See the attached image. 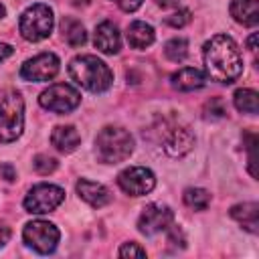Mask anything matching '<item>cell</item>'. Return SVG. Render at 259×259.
Returning <instances> with one entry per match:
<instances>
[{
  "label": "cell",
  "instance_id": "6da1fadb",
  "mask_svg": "<svg viewBox=\"0 0 259 259\" xmlns=\"http://www.w3.org/2000/svg\"><path fill=\"white\" fill-rule=\"evenodd\" d=\"M204 69L206 75L217 83H233L243 73V59L237 42L227 34H214L210 40H206L204 51Z\"/></svg>",
  "mask_w": 259,
  "mask_h": 259
},
{
  "label": "cell",
  "instance_id": "7a4b0ae2",
  "mask_svg": "<svg viewBox=\"0 0 259 259\" xmlns=\"http://www.w3.org/2000/svg\"><path fill=\"white\" fill-rule=\"evenodd\" d=\"M69 75L77 85H81V87H85L87 91H93V93H103L113 83L111 69L101 59H97L95 55L75 57L69 63Z\"/></svg>",
  "mask_w": 259,
  "mask_h": 259
},
{
  "label": "cell",
  "instance_id": "3957f363",
  "mask_svg": "<svg viewBox=\"0 0 259 259\" xmlns=\"http://www.w3.org/2000/svg\"><path fill=\"white\" fill-rule=\"evenodd\" d=\"M95 152L103 164L123 162L134 152V138L123 127L105 125L95 138Z\"/></svg>",
  "mask_w": 259,
  "mask_h": 259
},
{
  "label": "cell",
  "instance_id": "277c9868",
  "mask_svg": "<svg viewBox=\"0 0 259 259\" xmlns=\"http://www.w3.org/2000/svg\"><path fill=\"white\" fill-rule=\"evenodd\" d=\"M24 127V101L16 89L0 91V142H14Z\"/></svg>",
  "mask_w": 259,
  "mask_h": 259
},
{
  "label": "cell",
  "instance_id": "5b68a950",
  "mask_svg": "<svg viewBox=\"0 0 259 259\" xmlns=\"http://www.w3.org/2000/svg\"><path fill=\"white\" fill-rule=\"evenodd\" d=\"M53 24H55L53 10L47 4H32L22 12L18 28H20V34L26 40L38 42V40H45L51 34Z\"/></svg>",
  "mask_w": 259,
  "mask_h": 259
},
{
  "label": "cell",
  "instance_id": "8992f818",
  "mask_svg": "<svg viewBox=\"0 0 259 259\" xmlns=\"http://www.w3.org/2000/svg\"><path fill=\"white\" fill-rule=\"evenodd\" d=\"M158 138L170 158H182L194 146V136L190 127L180 121H164L162 130H158Z\"/></svg>",
  "mask_w": 259,
  "mask_h": 259
},
{
  "label": "cell",
  "instance_id": "52a82bcc",
  "mask_svg": "<svg viewBox=\"0 0 259 259\" xmlns=\"http://www.w3.org/2000/svg\"><path fill=\"white\" fill-rule=\"evenodd\" d=\"M65 200V190L57 184H36L28 190V194L24 196V208L30 214H45L55 210L61 202Z\"/></svg>",
  "mask_w": 259,
  "mask_h": 259
},
{
  "label": "cell",
  "instance_id": "ba28073f",
  "mask_svg": "<svg viewBox=\"0 0 259 259\" xmlns=\"http://www.w3.org/2000/svg\"><path fill=\"white\" fill-rule=\"evenodd\" d=\"M38 103L53 113H69L81 103V93L67 83H55L40 93Z\"/></svg>",
  "mask_w": 259,
  "mask_h": 259
},
{
  "label": "cell",
  "instance_id": "9c48e42d",
  "mask_svg": "<svg viewBox=\"0 0 259 259\" xmlns=\"http://www.w3.org/2000/svg\"><path fill=\"white\" fill-rule=\"evenodd\" d=\"M22 237L28 247H32L36 253L47 255L57 249L61 235H59V229L49 221H30L24 225Z\"/></svg>",
  "mask_w": 259,
  "mask_h": 259
},
{
  "label": "cell",
  "instance_id": "30bf717a",
  "mask_svg": "<svg viewBox=\"0 0 259 259\" xmlns=\"http://www.w3.org/2000/svg\"><path fill=\"white\" fill-rule=\"evenodd\" d=\"M119 188L130 196H142L148 194L156 186V176L150 168L144 166H130L117 174Z\"/></svg>",
  "mask_w": 259,
  "mask_h": 259
},
{
  "label": "cell",
  "instance_id": "8fae6325",
  "mask_svg": "<svg viewBox=\"0 0 259 259\" xmlns=\"http://www.w3.org/2000/svg\"><path fill=\"white\" fill-rule=\"evenodd\" d=\"M172 223H174V212L166 204L152 202L142 210V214L138 219V229H140V233L152 237L156 233L168 231L172 227Z\"/></svg>",
  "mask_w": 259,
  "mask_h": 259
},
{
  "label": "cell",
  "instance_id": "7c38bea8",
  "mask_svg": "<svg viewBox=\"0 0 259 259\" xmlns=\"http://www.w3.org/2000/svg\"><path fill=\"white\" fill-rule=\"evenodd\" d=\"M59 57L53 53H40L28 61H24V65L20 67V77L26 81H51L57 73H59Z\"/></svg>",
  "mask_w": 259,
  "mask_h": 259
},
{
  "label": "cell",
  "instance_id": "4fadbf2b",
  "mask_svg": "<svg viewBox=\"0 0 259 259\" xmlns=\"http://www.w3.org/2000/svg\"><path fill=\"white\" fill-rule=\"evenodd\" d=\"M93 42L95 47L105 53V55H117L119 49H121V36H119V30L113 22L109 20H103L95 26V36H93Z\"/></svg>",
  "mask_w": 259,
  "mask_h": 259
},
{
  "label": "cell",
  "instance_id": "5bb4252c",
  "mask_svg": "<svg viewBox=\"0 0 259 259\" xmlns=\"http://www.w3.org/2000/svg\"><path fill=\"white\" fill-rule=\"evenodd\" d=\"M77 194H79V198H83L93 208H101L111 200V194L103 184L87 180V178H81L77 182Z\"/></svg>",
  "mask_w": 259,
  "mask_h": 259
},
{
  "label": "cell",
  "instance_id": "9a60e30c",
  "mask_svg": "<svg viewBox=\"0 0 259 259\" xmlns=\"http://www.w3.org/2000/svg\"><path fill=\"white\" fill-rule=\"evenodd\" d=\"M231 217L243 225V229H247L249 233H259V204L257 202H243V204H235L231 206Z\"/></svg>",
  "mask_w": 259,
  "mask_h": 259
},
{
  "label": "cell",
  "instance_id": "2e32d148",
  "mask_svg": "<svg viewBox=\"0 0 259 259\" xmlns=\"http://www.w3.org/2000/svg\"><path fill=\"white\" fill-rule=\"evenodd\" d=\"M170 81H172V87L178 91H194V89L204 87L206 77L202 71H198L194 67H184V69L176 71Z\"/></svg>",
  "mask_w": 259,
  "mask_h": 259
},
{
  "label": "cell",
  "instance_id": "e0dca14e",
  "mask_svg": "<svg viewBox=\"0 0 259 259\" xmlns=\"http://www.w3.org/2000/svg\"><path fill=\"white\" fill-rule=\"evenodd\" d=\"M51 142L59 152L71 154L81 144V136L73 125H57L53 130V134H51Z\"/></svg>",
  "mask_w": 259,
  "mask_h": 259
},
{
  "label": "cell",
  "instance_id": "ac0fdd59",
  "mask_svg": "<svg viewBox=\"0 0 259 259\" xmlns=\"http://www.w3.org/2000/svg\"><path fill=\"white\" fill-rule=\"evenodd\" d=\"M231 16L243 26H255L259 22V4L257 0H233Z\"/></svg>",
  "mask_w": 259,
  "mask_h": 259
},
{
  "label": "cell",
  "instance_id": "d6986e66",
  "mask_svg": "<svg viewBox=\"0 0 259 259\" xmlns=\"http://www.w3.org/2000/svg\"><path fill=\"white\" fill-rule=\"evenodd\" d=\"M127 42L132 49H146L154 42V28L150 24H146L144 20H134L130 26H127Z\"/></svg>",
  "mask_w": 259,
  "mask_h": 259
},
{
  "label": "cell",
  "instance_id": "ffe728a7",
  "mask_svg": "<svg viewBox=\"0 0 259 259\" xmlns=\"http://www.w3.org/2000/svg\"><path fill=\"white\" fill-rule=\"evenodd\" d=\"M61 32H63V38H65L71 47H81V45H85V40H87L85 26H83L77 18H63V20H61Z\"/></svg>",
  "mask_w": 259,
  "mask_h": 259
},
{
  "label": "cell",
  "instance_id": "44dd1931",
  "mask_svg": "<svg viewBox=\"0 0 259 259\" xmlns=\"http://www.w3.org/2000/svg\"><path fill=\"white\" fill-rule=\"evenodd\" d=\"M233 101H235V107L241 113L255 115L257 109H259V95L253 89H237L235 95H233Z\"/></svg>",
  "mask_w": 259,
  "mask_h": 259
},
{
  "label": "cell",
  "instance_id": "7402d4cb",
  "mask_svg": "<svg viewBox=\"0 0 259 259\" xmlns=\"http://www.w3.org/2000/svg\"><path fill=\"white\" fill-rule=\"evenodd\" d=\"M182 198H184V204L194 210H204L210 204V194L204 188H186Z\"/></svg>",
  "mask_w": 259,
  "mask_h": 259
},
{
  "label": "cell",
  "instance_id": "603a6c76",
  "mask_svg": "<svg viewBox=\"0 0 259 259\" xmlns=\"http://www.w3.org/2000/svg\"><path fill=\"white\" fill-rule=\"evenodd\" d=\"M164 55H166V59H170L172 63L184 61L186 55H188V42H186V38H180V36L170 38V40L164 45Z\"/></svg>",
  "mask_w": 259,
  "mask_h": 259
},
{
  "label": "cell",
  "instance_id": "cb8c5ba5",
  "mask_svg": "<svg viewBox=\"0 0 259 259\" xmlns=\"http://www.w3.org/2000/svg\"><path fill=\"white\" fill-rule=\"evenodd\" d=\"M227 115V105L221 97H210V101H206L204 105V117L206 119H221Z\"/></svg>",
  "mask_w": 259,
  "mask_h": 259
},
{
  "label": "cell",
  "instance_id": "d4e9b609",
  "mask_svg": "<svg viewBox=\"0 0 259 259\" xmlns=\"http://www.w3.org/2000/svg\"><path fill=\"white\" fill-rule=\"evenodd\" d=\"M32 168L38 172V174H51V172H55L57 170V160L53 158V156H49V154H38V156H34V160H32Z\"/></svg>",
  "mask_w": 259,
  "mask_h": 259
},
{
  "label": "cell",
  "instance_id": "484cf974",
  "mask_svg": "<svg viewBox=\"0 0 259 259\" xmlns=\"http://www.w3.org/2000/svg\"><path fill=\"white\" fill-rule=\"evenodd\" d=\"M245 140H247V152H249V172H251L253 178H257V168H255V164H257V154H255L257 136L255 134H245Z\"/></svg>",
  "mask_w": 259,
  "mask_h": 259
},
{
  "label": "cell",
  "instance_id": "4316f807",
  "mask_svg": "<svg viewBox=\"0 0 259 259\" xmlns=\"http://www.w3.org/2000/svg\"><path fill=\"white\" fill-rule=\"evenodd\" d=\"M188 22H190V12L188 10H178V12L170 14V16H166V24L172 26V28H182Z\"/></svg>",
  "mask_w": 259,
  "mask_h": 259
},
{
  "label": "cell",
  "instance_id": "83f0119b",
  "mask_svg": "<svg viewBox=\"0 0 259 259\" xmlns=\"http://www.w3.org/2000/svg\"><path fill=\"white\" fill-rule=\"evenodd\" d=\"M117 255H119V257H146V249L132 241V243H123V245L119 247Z\"/></svg>",
  "mask_w": 259,
  "mask_h": 259
},
{
  "label": "cell",
  "instance_id": "f1b7e54d",
  "mask_svg": "<svg viewBox=\"0 0 259 259\" xmlns=\"http://www.w3.org/2000/svg\"><path fill=\"white\" fill-rule=\"evenodd\" d=\"M111 2H115L123 12H136L144 0H111Z\"/></svg>",
  "mask_w": 259,
  "mask_h": 259
},
{
  "label": "cell",
  "instance_id": "f546056e",
  "mask_svg": "<svg viewBox=\"0 0 259 259\" xmlns=\"http://www.w3.org/2000/svg\"><path fill=\"white\" fill-rule=\"evenodd\" d=\"M0 172L4 174L6 180H14L16 178V172H14V168L10 164H0Z\"/></svg>",
  "mask_w": 259,
  "mask_h": 259
},
{
  "label": "cell",
  "instance_id": "4dcf8cb0",
  "mask_svg": "<svg viewBox=\"0 0 259 259\" xmlns=\"http://www.w3.org/2000/svg\"><path fill=\"white\" fill-rule=\"evenodd\" d=\"M8 239H10V229L4 223H0V247H4L8 243Z\"/></svg>",
  "mask_w": 259,
  "mask_h": 259
},
{
  "label": "cell",
  "instance_id": "1f68e13d",
  "mask_svg": "<svg viewBox=\"0 0 259 259\" xmlns=\"http://www.w3.org/2000/svg\"><path fill=\"white\" fill-rule=\"evenodd\" d=\"M12 53H14V51H12V47H10V45H6V42H0V63H2L4 59H8Z\"/></svg>",
  "mask_w": 259,
  "mask_h": 259
},
{
  "label": "cell",
  "instance_id": "d6a6232c",
  "mask_svg": "<svg viewBox=\"0 0 259 259\" xmlns=\"http://www.w3.org/2000/svg\"><path fill=\"white\" fill-rule=\"evenodd\" d=\"M247 47H249V51L255 55L257 53V32H253L251 36H249V40H247Z\"/></svg>",
  "mask_w": 259,
  "mask_h": 259
},
{
  "label": "cell",
  "instance_id": "836d02e7",
  "mask_svg": "<svg viewBox=\"0 0 259 259\" xmlns=\"http://www.w3.org/2000/svg\"><path fill=\"white\" fill-rule=\"evenodd\" d=\"M178 2L180 0H156V4L162 8H174V6H178Z\"/></svg>",
  "mask_w": 259,
  "mask_h": 259
},
{
  "label": "cell",
  "instance_id": "e575fe53",
  "mask_svg": "<svg viewBox=\"0 0 259 259\" xmlns=\"http://www.w3.org/2000/svg\"><path fill=\"white\" fill-rule=\"evenodd\" d=\"M73 4H75V6H87L89 0H73Z\"/></svg>",
  "mask_w": 259,
  "mask_h": 259
},
{
  "label": "cell",
  "instance_id": "d590c367",
  "mask_svg": "<svg viewBox=\"0 0 259 259\" xmlns=\"http://www.w3.org/2000/svg\"><path fill=\"white\" fill-rule=\"evenodd\" d=\"M4 16H6V8H4V6H2V4H0V20H2V18H4Z\"/></svg>",
  "mask_w": 259,
  "mask_h": 259
}]
</instances>
